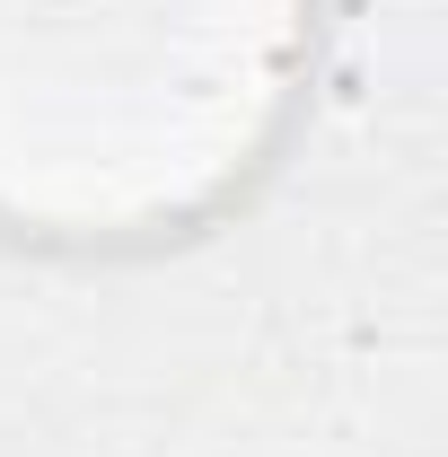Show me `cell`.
<instances>
[{
  "mask_svg": "<svg viewBox=\"0 0 448 457\" xmlns=\"http://www.w3.org/2000/svg\"><path fill=\"white\" fill-rule=\"evenodd\" d=\"M308 0H0V220L150 237L264 159Z\"/></svg>",
  "mask_w": 448,
  "mask_h": 457,
  "instance_id": "obj_1",
  "label": "cell"
}]
</instances>
